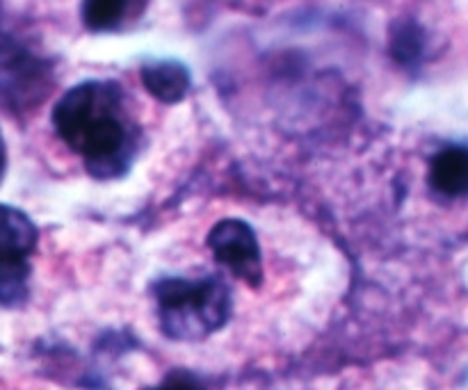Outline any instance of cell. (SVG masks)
Wrapping results in <instances>:
<instances>
[{
    "label": "cell",
    "instance_id": "6da1fadb",
    "mask_svg": "<svg viewBox=\"0 0 468 390\" xmlns=\"http://www.w3.org/2000/svg\"><path fill=\"white\" fill-rule=\"evenodd\" d=\"M50 119L59 140L85 160L87 172L99 181L119 178L133 163L135 128L114 82H80L55 103Z\"/></svg>",
    "mask_w": 468,
    "mask_h": 390
},
{
    "label": "cell",
    "instance_id": "7a4b0ae2",
    "mask_svg": "<svg viewBox=\"0 0 468 390\" xmlns=\"http://www.w3.org/2000/svg\"><path fill=\"white\" fill-rule=\"evenodd\" d=\"M160 329L172 341H201L231 318V292L218 277L163 279L155 286Z\"/></svg>",
    "mask_w": 468,
    "mask_h": 390
},
{
    "label": "cell",
    "instance_id": "3957f363",
    "mask_svg": "<svg viewBox=\"0 0 468 390\" xmlns=\"http://www.w3.org/2000/svg\"><path fill=\"white\" fill-rule=\"evenodd\" d=\"M37 228L26 213L0 204V306H21L27 297Z\"/></svg>",
    "mask_w": 468,
    "mask_h": 390
},
{
    "label": "cell",
    "instance_id": "277c9868",
    "mask_svg": "<svg viewBox=\"0 0 468 390\" xmlns=\"http://www.w3.org/2000/svg\"><path fill=\"white\" fill-rule=\"evenodd\" d=\"M48 71L44 62L7 35H0V103L27 108L46 94Z\"/></svg>",
    "mask_w": 468,
    "mask_h": 390
},
{
    "label": "cell",
    "instance_id": "5b68a950",
    "mask_svg": "<svg viewBox=\"0 0 468 390\" xmlns=\"http://www.w3.org/2000/svg\"><path fill=\"white\" fill-rule=\"evenodd\" d=\"M208 247L218 263H222L247 286L259 288L263 283V258L250 224L242 219H222L210 231Z\"/></svg>",
    "mask_w": 468,
    "mask_h": 390
},
{
    "label": "cell",
    "instance_id": "8992f818",
    "mask_svg": "<svg viewBox=\"0 0 468 390\" xmlns=\"http://www.w3.org/2000/svg\"><path fill=\"white\" fill-rule=\"evenodd\" d=\"M430 187L443 199L468 196V146H446L430 163Z\"/></svg>",
    "mask_w": 468,
    "mask_h": 390
},
{
    "label": "cell",
    "instance_id": "52a82bcc",
    "mask_svg": "<svg viewBox=\"0 0 468 390\" xmlns=\"http://www.w3.org/2000/svg\"><path fill=\"white\" fill-rule=\"evenodd\" d=\"M142 85L146 87L154 99L163 103H176L190 90V73L183 64L163 59V62H149L140 71Z\"/></svg>",
    "mask_w": 468,
    "mask_h": 390
},
{
    "label": "cell",
    "instance_id": "ba28073f",
    "mask_svg": "<svg viewBox=\"0 0 468 390\" xmlns=\"http://www.w3.org/2000/svg\"><path fill=\"white\" fill-rule=\"evenodd\" d=\"M391 53L405 67H416L425 53V32L416 21H400L393 27Z\"/></svg>",
    "mask_w": 468,
    "mask_h": 390
},
{
    "label": "cell",
    "instance_id": "9c48e42d",
    "mask_svg": "<svg viewBox=\"0 0 468 390\" xmlns=\"http://www.w3.org/2000/svg\"><path fill=\"white\" fill-rule=\"evenodd\" d=\"M133 0H82V23L90 30H112L126 18Z\"/></svg>",
    "mask_w": 468,
    "mask_h": 390
},
{
    "label": "cell",
    "instance_id": "30bf717a",
    "mask_svg": "<svg viewBox=\"0 0 468 390\" xmlns=\"http://www.w3.org/2000/svg\"><path fill=\"white\" fill-rule=\"evenodd\" d=\"M146 390H206V386L204 384L197 382L195 377H190V374L174 373V374H169V377L165 379L160 386L146 388Z\"/></svg>",
    "mask_w": 468,
    "mask_h": 390
},
{
    "label": "cell",
    "instance_id": "8fae6325",
    "mask_svg": "<svg viewBox=\"0 0 468 390\" xmlns=\"http://www.w3.org/2000/svg\"><path fill=\"white\" fill-rule=\"evenodd\" d=\"M5 164H7V153H5V142L3 137H0V178H3L5 174Z\"/></svg>",
    "mask_w": 468,
    "mask_h": 390
}]
</instances>
